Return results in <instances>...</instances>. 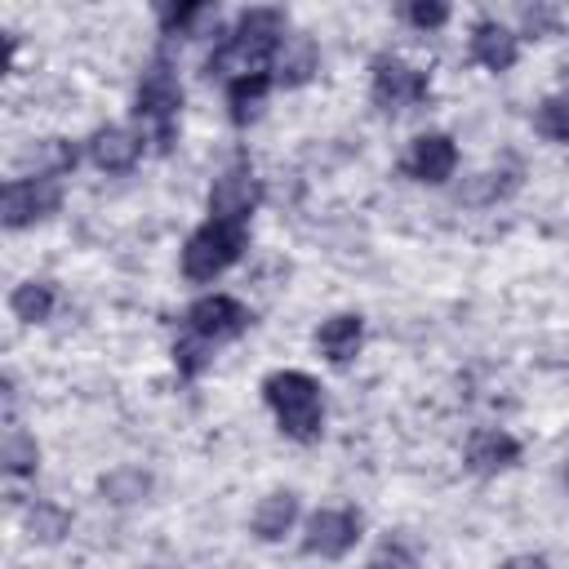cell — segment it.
Masks as SVG:
<instances>
[{
    "label": "cell",
    "mask_w": 569,
    "mask_h": 569,
    "mask_svg": "<svg viewBox=\"0 0 569 569\" xmlns=\"http://www.w3.org/2000/svg\"><path fill=\"white\" fill-rule=\"evenodd\" d=\"M284 44V13L280 9H249L231 27V36L209 53L204 71L209 76H244V71H267Z\"/></svg>",
    "instance_id": "6da1fadb"
},
{
    "label": "cell",
    "mask_w": 569,
    "mask_h": 569,
    "mask_svg": "<svg viewBox=\"0 0 569 569\" xmlns=\"http://www.w3.org/2000/svg\"><path fill=\"white\" fill-rule=\"evenodd\" d=\"M262 400H267V409L276 413V427L289 440H298V445L320 440L325 400H320V387H316L311 373H302V369H276L262 382Z\"/></svg>",
    "instance_id": "7a4b0ae2"
},
{
    "label": "cell",
    "mask_w": 569,
    "mask_h": 569,
    "mask_svg": "<svg viewBox=\"0 0 569 569\" xmlns=\"http://www.w3.org/2000/svg\"><path fill=\"white\" fill-rule=\"evenodd\" d=\"M244 240H249L244 222L204 218V222L187 236V244H182V276H187V280H196V284H204V280L222 276V271L244 253Z\"/></svg>",
    "instance_id": "3957f363"
},
{
    "label": "cell",
    "mask_w": 569,
    "mask_h": 569,
    "mask_svg": "<svg viewBox=\"0 0 569 569\" xmlns=\"http://www.w3.org/2000/svg\"><path fill=\"white\" fill-rule=\"evenodd\" d=\"M178 107H182V84H178V76L164 67V62H156L147 76H142V84H138V133L156 147V151H164L169 142H173V124H178Z\"/></svg>",
    "instance_id": "277c9868"
},
{
    "label": "cell",
    "mask_w": 569,
    "mask_h": 569,
    "mask_svg": "<svg viewBox=\"0 0 569 569\" xmlns=\"http://www.w3.org/2000/svg\"><path fill=\"white\" fill-rule=\"evenodd\" d=\"M58 204H62L58 178H9L4 196H0V222L9 231H22V227H36L49 213H58Z\"/></svg>",
    "instance_id": "5b68a950"
},
{
    "label": "cell",
    "mask_w": 569,
    "mask_h": 569,
    "mask_svg": "<svg viewBox=\"0 0 569 569\" xmlns=\"http://www.w3.org/2000/svg\"><path fill=\"white\" fill-rule=\"evenodd\" d=\"M369 98H373V107L387 111V116L409 111V107H418V102L427 98V71H418V67L405 62V58L382 53V58H373Z\"/></svg>",
    "instance_id": "8992f818"
},
{
    "label": "cell",
    "mask_w": 569,
    "mask_h": 569,
    "mask_svg": "<svg viewBox=\"0 0 569 569\" xmlns=\"http://www.w3.org/2000/svg\"><path fill=\"white\" fill-rule=\"evenodd\" d=\"M249 329V307L231 293H204L187 307V333L204 338V342H231Z\"/></svg>",
    "instance_id": "52a82bcc"
},
{
    "label": "cell",
    "mask_w": 569,
    "mask_h": 569,
    "mask_svg": "<svg viewBox=\"0 0 569 569\" xmlns=\"http://www.w3.org/2000/svg\"><path fill=\"white\" fill-rule=\"evenodd\" d=\"M356 538H360V516L351 507H320V511L307 516L302 551L320 556V560H338L356 547Z\"/></svg>",
    "instance_id": "ba28073f"
},
{
    "label": "cell",
    "mask_w": 569,
    "mask_h": 569,
    "mask_svg": "<svg viewBox=\"0 0 569 569\" xmlns=\"http://www.w3.org/2000/svg\"><path fill=\"white\" fill-rule=\"evenodd\" d=\"M262 200V187L249 169H227L213 187H209V218H222V222H244L249 227V213L258 209Z\"/></svg>",
    "instance_id": "9c48e42d"
},
{
    "label": "cell",
    "mask_w": 569,
    "mask_h": 569,
    "mask_svg": "<svg viewBox=\"0 0 569 569\" xmlns=\"http://www.w3.org/2000/svg\"><path fill=\"white\" fill-rule=\"evenodd\" d=\"M142 151H147V138L138 129H124V124H102L89 138V160L102 173H129L142 160Z\"/></svg>",
    "instance_id": "30bf717a"
},
{
    "label": "cell",
    "mask_w": 569,
    "mask_h": 569,
    "mask_svg": "<svg viewBox=\"0 0 569 569\" xmlns=\"http://www.w3.org/2000/svg\"><path fill=\"white\" fill-rule=\"evenodd\" d=\"M405 169H409V178L431 182V187H436V182H449L453 169H458V147H453V138H449V133H418V138L409 142Z\"/></svg>",
    "instance_id": "8fae6325"
},
{
    "label": "cell",
    "mask_w": 569,
    "mask_h": 569,
    "mask_svg": "<svg viewBox=\"0 0 569 569\" xmlns=\"http://www.w3.org/2000/svg\"><path fill=\"white\" fill-rule=\"evenodd\" d=\"M467 53L476 67L485 71H507L516 58H520V36L511 27H502L498 18H480L471 27V40H467Z\"/></svg>",
    "instance_id": "7c38bea8"
},
{
    "label": "cell",
    "mask_w": 569,
    "mask_h": 569,
    "mask_svg": "<svg viewBox=\"0 0 569 569\" xmlns=\"http://www.w3.org/2000/svg\"><path fill=\"white\" fill-rule=\"evenodd\" d=\"M520 462V445L516 436H507L502 427H480L471 440H467V467L476 476H498L507 467Z\"/></svg>",
    "instance_id": "4fadbf2b"
},
{
    "label": "cell",
    "mask_w": 569,
    "mask_h": 569,
    "mask_svg": "<svg viewBox=\"0 0 569 569\" xmlns=\"http://www.w3.org/2000/svg\"><path fill=\"white\" fill-rule=\"evenodd\" d=\"M360 342H365V320L356 311H342V316H329L316 333V347L325 351L329 365H351L360 356Z\"/></svg>",
    "instance_id": "5bb4252c"
},
{
    "label": "cell",
    "mask_w": 569,
    "mask_h": 569,
    "mask_svg": "<svg viewBox=\"0 0 569 569\" xmlns=\"http://www.w3.org/2000/svg\"><path fill=\"white\" fill-rule=\"evenodd\" d=\"M271 84H276V76H267V71L231 76L227 80V116H231V124H240V129L253 124L262 102H267V93H271Z\"/></svg>",
    "instance_id": "9a60e30c"
},
{
    "label": "cell",
    "mask_w": 569,
    "mask_h": 569,
    "mask_svg": "<svg viewBox=\"0 0 569 569\" xmlns=\"http://www.w3.org/2000/svg\"><path fill=\"white\" fill-rule=\"evenodd\" d=\"M293 520H298V498H293L289 489H276V493H267V498L253 507V533H258L262 542L284 538V533L293 529Z\"/></svg>",
    "instance_id": "2e32d148"
},
{
    "label": "cell",
    "mask_w": 569,
    "mask_h": 569,
    "mask_svg": "<svg viewBox=\"0 0 569 569\" xmlns=\"http://www.w3.org/2000/svg\"><path fill=\"white\" fill-rule=\"evenodd\" d=\"M316 67H320V53H316L311 36H284V44L276 53V80L293 89V84H307Z\"/></svg>",
    "instance_id": "e0dca14e"
},
{
    "label": "cell",
    "mask_w": 569,
    "mask_h": 569,
    "mask_svg": "<svg viewBox=\"0 0 569 569\" xmlns=\"http://www.w3.org/2000/svg\"><path fill=\"white\" fill-rule=\"evenodd\" d=\"M22 178H62L67 169H76V147L62 138H44L22 156Z\"/></svg>",
    "instance_id": "ac0fdd59"
},
{
    "label": "cell",
    "mask_w": 569,
    "mask_h": 569,
    "mask_svg": "<svg viewBox=\"0 0 569 569\" xmlns=\"http://www.w3.org/2000/svg\"><path fill=\"white\" fill-rule=\"evenodd\" d=\"M9 311L22 320V325H40L53 316V284L49 280H22L13 293H9Z\"/></svg>",
    "instance_id": "d6986e66"
},
{
    "label": "cell",
    "mask_w": 569,
    "mask_h": 569,
    "mask_svg": "<svg viewBox=\"0 0 569 569\" xmlns=\"http://www.w3.org/2000/svg\"><path fill=\"white\" fill-rule=\"evenodd\" d=\"M0 462H4L9 476H27V471H36L40 449H36V440L22 427H9L4 431V445H0Z\"/></svg>",
    "instance_id": "ffe728a7"
},
{
    "label": "cell",
    "mask_w": 569,
    "mask_h": 569,
    "mask_svg": "<svg viewBox=\"0 0 569 569\" xmlns=\"http://www.w3.org/2000/svg\"><path fill=\"white\" fill-rule=\"evenodd\" d=\"M209 360H213V342H204V338H196V333H182V338L173 342V365H178V373L200 378V373L209 369Z\"/></svg>",
    "instance_id": "44dd1931"
},
{
    "label": "cell",
    "mask_w": 569,
    "mask_h": 569,
    "mask_svg": "<svg viewBox=\"0 0 569 569\" xmlns=\"http://www.w3.org/2000/svg\"><path fill=\"white\" fill-rule=\"evenodd\" d=\"M533 129H538L547 142H569V102H565V98H547V102L533 111Z\"/></svg>",
    "instance_id": "7402d4cb"
},
{
    "label": "cell",
    "mask_w": 569,
    "mask_h": 569,
    "mask_svg": "<svg viewBox=\"0 0 569 569\" xmlns=\"http://www.w3.org/2000/svg\"><path fill=\"white\" fill-rule=\"evenodd\" d=\"M204 18H213L209 4H169V9H160L164 36H196V22H204Z\"/></svg>",
    "instance_id": "603a6c76"
},
{
    "label": "cell",
    "mask_w": 569,
    "mask_h": 569,
    "mask_svg": "<svg viewBox=\"0 0 569 569\" xmlns=\"http://www.w3.org/2000/svg\"><path fill=\"white\" fill-rule=\"evenodd\" d=\"M102 493H111V502H133L147 493V476L142 471H116L102 480Z\"/></svg>",
    "instance_id": "cb8c5ba5"
},
{
    "label": "cell",
    "mask_w": 569,
    "mask_h": 569,
    "mask_svg": "<svg viewBox=\"0 0 569 569\" xmlns=\"http://www.w3.org/2000/svg\"><path fill=\"white\" fill-rule=\"evenodd\" d=\"M31 538H44V542H53L62 529H67V511L62 507H53V502H40L36 511H31Z\"/></svg>",
    "instance_id": "d4e9b609"
},
{
    "label": "cell",
    "mask_w": 569,
    "mask_h": 569,
    "mask_svg": "<svg viewBox=\"0 0 569 569\" xmlns=\"http://www.w3.org/2000/svg\"><path fill=\"white\" fill-rule=\"evenodd\" d=\"M405 18H409L413 27H422V31H436V27L449 22V9H445V4H431V0H418V4L405 9Z\"/></svg>",
    "instance_id": "484cf974"
},
{
    "label": "cell",
    "mask_w": 569,
    "mask_h": 569,
    "mask_svg": "<svg viewBox=\"0 0 569 569\" xmlns=\"http://www.w3.org/2000/svg\"><path fill=\"white\" fill-rule=\"evenodd\" d=\"M525 27L529 31H547V27H556V13L551 9H525Z\"/></svg>",
    "instance_id": "4316f807"
},
{
    "label": "cell",
    "mask_w": 569,
    "mask_h": 569,
    "mask_svg": "<svg viewBox=\"0 0 569 569\" xmlns=\"http://www.w3.org/2000/svg\"><path fill=\"white\" fill-rule=\"evenodd\" d=\"M498 569H547V560H542V556H511V560H502Z\"/></svg>",
    "instance_id": "83f0119b"
},
{
    "label": "cell",
    "mask_w": 569,
    "mask_h": 569,
    "mask_svg": "<svg viewBox=\"0 0 569 569\" xmlns=\"http://www.w3.org/2000/svg\"><path fill=\"white\" fill-rule=\"evenodd\" d=\"M378 569H413V560H409L405 551H387V556L378 560Z\"/></svg>",
    "instance_id": "f1b7e54d"
},
{
    "label": "cell",
    "mask_w": 569,
    "mask_h": 569,
    "mask_svg": "<svg viewBox=\"0 0 569 569\" xmlns=\"http://www.w3.org/2000/svg\"><path fill=\"white\" fill-rule=\"evenodd\" d=\"M373 569H378V565H373Z\"/></svg>",
    "instance_id": "f546056e"
}]
</instances>
